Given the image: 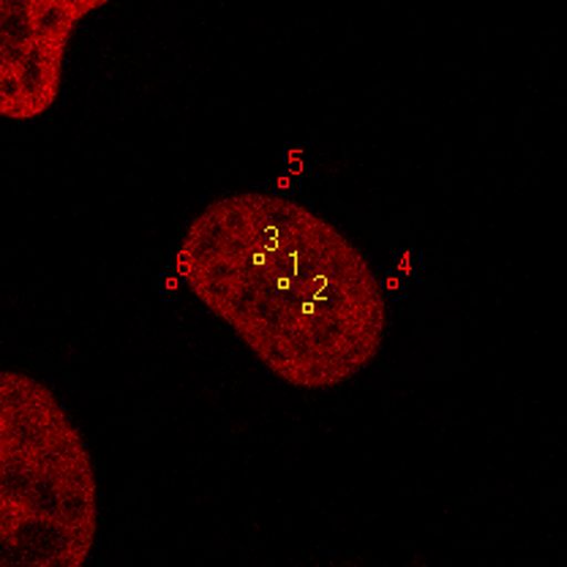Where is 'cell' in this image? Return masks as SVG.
<instances>
[{"label":"cell","instance_id":"obj_3","mask_svg":"<svg viewBox=\"0 0 567 567\" xmlns=\"http://www.w3.org/2000/svg\"><path fill=\"white\" fill-rule=\"evenodd\" d=\"M102 0H3L0 3V112L33 121L55 104L76 28Z\"/></svg>","mask_w":567,"mask_h":567},{"label":"cell","instance_id":"obj_1","mask_svg":"<svg viewBox=\"0 0 567 567\" xmlns=\"http://www.w3.org/2000/svg\"><path fill=\"white\" fill-rule=\"evenodd\" d=\"M175 268L188 295L289 388L344 385L385 344V287L371 259L289 194L210 199L188 221Z\"/></svg>","mask_w":567,"mask_h":567},{"label":"cell","instance_id":"obj_2","mask_svg":"<svg viewBox=\"0 0 567 567\" xmlns=\"http://www.w3.org/2000/svg\"><path fill=\"white\" fill-rule=\"evenodd\" d=\"M99 529L85 436L44 382L0 377V563L80 567Z\"/></svg>","mask_w":567,"mask_h":567}]
</instances>
